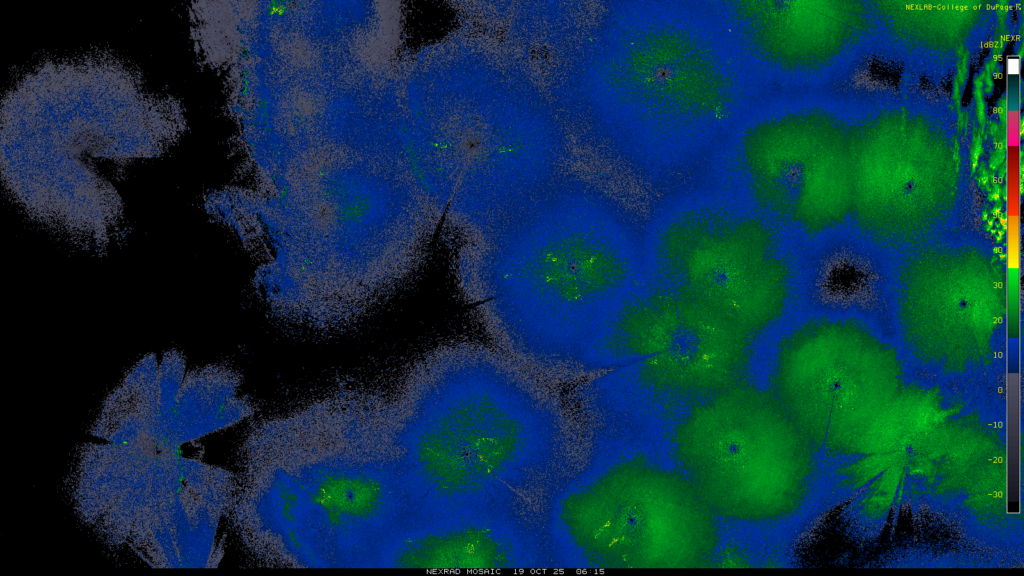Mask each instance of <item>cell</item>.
I'll return each mask as SVG.
<instances>
[{
  "mask_svg": "<svg viewBox=\"0 0 1024 576\" xmlns=\"http://www.w3.org/2000/svg\"><path fill=\"white\" fill-rule=\"evenodd\" d=\"M186 129L182 103L151 91L113 52L42 60L2 98L4 192L41 230L103 256L129 234L113 181L135 161L165 154Z\"/></svg>",
  "mask_w": 1024,
  "mask_h": 576,
  "instance_id": "cell-1",
  "label": "cell"
},
{
  "mask_svg": "<svg viewBox=\"0 0 1024 576\" xmlns=\"http://www.w3.org/2000/svg\"><path fill=\"white\" fill-rule=\"evenodd\" d=\"M248 440L231 513L255 553L295 567H380L407 497L380 402L317 405Z\"/></svg>",
  "mask_w": 1024,
  "mask_h": 576,
  "instance_id": "cell-2",
  "label": "cell"
},
{
  "mask_svg": "<svg viewBox=\"0 0 1024 576\" xmlns=\"http://www.w3.org/2000/svg\"><path fill=\"white\" fill-rule=\"evenodd\" d=\"M675 448L702 497L727 518L776 521L796 502L799 436L775 394L734 384L718 391L679 424Z\"/></svg>",
  "mask_w": 1024,
  "mask_h": 576,
  "instance_id": "cell-3",
  "label": "cell"
},
{
  "mask_svg": "<svg viewBox=\"0 0 1024 576\" xmlns=\"http://www.w3.org/2000/svg\"><path fill=\"white\" fill-rule=\"evenodd\" d=\"M657 265L670 288L715 309L750 335L784 314L790 269L762 223L727 214H697L668 228Z\"/></svg>",
  "mask_w": 1024,
  "mask_h": 576,
  "instance_id": "cell-4",
  "label": "cell"
},
{
  "mask_svg": "<svg viewBox=\"0 0 1024 576\" xmlns=\"http://www.w3.org/2000/svg\"><path fill=\"white\" fill-rule=\"evenodd\" d=\"M177 446L152 436L82 445L68 477L75 513L106 545L155 568H180L175 544L181 487Z\"/></svg>",
  "mask_w": 1024,
  "mask_h": 576,
  "instance_id": "cell-5",
  "label": "cell"
},
{
  "mask_svg": "<svg viewBox=\"0 0 1024 576\" xmlns=\"http://www.w3.org/2000/svg\"><path fill=\"white\" fill-rule=\"evenodd\" d=\"M594 496L595 546L614 566L698 567L717 545L714 511L674 472L630 462L605 477Z\"/></svg>",
  "mask_w": 1024,
  "mask_h": 576,
  "instance_id": "cell-6",
  "label": "cell"
},
{
  "mask_svg": "<svg viewBox=\"0 0 1024 576\" xmlns=\"http://www.w3.org/2000/svg\"><path fill=\"white\" fill-rule=\"evenodd\" d=\"M609 343L635 357L654 386L682 393L718 392L735 382L750 352L747 331L673 288L636 295L607 324Z\"/></svg>",
  "mask_w": 1024,
  "mask_h": 576,
  "instance_id": "cell-7",
  "label": "cell"
},
{
  "mask_svg": "<svg viewBox=\"0 0 1024 576\" xmlns=\"http://www.w3.org/2000/svg\"><path fill=\"white\" fill-rule=\"evenodd\" d=\"M1005 311L1003 266L978 248H927L901 270L900 327L910 345L924 353L944 357L982 351Z\"/></svg>",
  "mask_w": 1024,
  "mask_h": 576,
  "instance_id": "cell-8",
  "label": "cell"
},
{
  "mask_svg": "<svg viewBox=\"0 0 1024 576\" xmlns=\"http://www.w3.org/2000/svg\"><path fill=\"white\" fill-rule=\"evenodd\" d=\"M239 380L229 368L208 365L186 372L181 384L170 442L181 444L235 425L252 414L238 395Z\"/></svg>",
  "mask_w": 1024,
  "mask_h": 576,
  "instance_id": "cell-9",
  "label": "cell"
},
{
  "mask_svg": "<svg viewBox=\"0 0 1024 576\" xmlns=\"http://www.w3.org/2000/svg\"><path fill=\"white\" fill-rule=\"evenodd\" d=\"M155 354L141 358L104 400L90 433L107 442L130 444L161 435Z\"/></svg>",
  "mask_w": 1024,
  "mask_h": 576,
  "instance_id": "cell-10",
  "label": "cell"
},
{
  "mask_svg": "<svg viewBox=\"0 0 1024 576\" xmlns=\"http://www.w3.org/2000/svg\"><path fill=\"white\" fill-rule=\"evenodd\" d=\"M183 354L171 349L166 351L158 366V407L160 431L170 444L171 424L175 415L177 397L186 374Z\"/></svg>",
  "mask_w": 1024,
  "mask_h": 576,
  "instance_id": "cell-11",
  "label": "cell"
},
{
  "mask_svg": "<svg viewBox=\"0 0 1024 576\" xmlns=\"http://www.w3.org/2000/svg\"><path fill=\"white\" fill-rule=\"evenodd\" d=\"M1007 67H1008V70H1009L1010 73H1018V70H1019V62H1018V60L1017 59H1010V60H1008V66Z\"/></svg>",
  "mask_w": 1024,
  "mask_h": 576,
  "instance_id": "cell-12",
  "label": "cell"
}]
</instances>
